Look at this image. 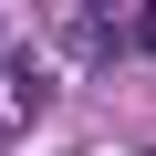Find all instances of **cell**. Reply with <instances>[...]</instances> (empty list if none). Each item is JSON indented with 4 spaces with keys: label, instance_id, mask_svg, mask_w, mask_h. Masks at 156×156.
<instances>
[{
    "label": "cell",
    "instance_id": "1",
    "mask_svg": "<svg viewBox=\"0 0 156 156\" xmlns=\"http://www.w3.org/2000/svg\"><path fill=\"white\" fill-rule=\"evenodd\" d=\"M146 52H156V0H146Z\"/></svg>",
    "mask_w": 156,
    "mask_h": 156
},
{
    "label": "cell",
    "instance_id": "2",
    "mask_svg": "<svg viewBox=\"0 0 156 156\" xmlns=\"http://www.w3.org/2000/svg\"><path fill=\"white\" fill-rule=\"evenodd\" d=\"M83 11H104V0H83Z\"/></svg>",
    "mask_w": 156,
    "mask_h": 156
}]
</instances>
